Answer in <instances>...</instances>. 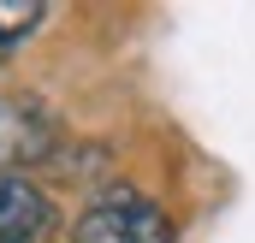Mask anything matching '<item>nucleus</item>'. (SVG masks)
I'll return each instance as SVG.
<instances>
[{
	"instance_id": "f257e3e1",
	"label": "nucleus",
	"mask_w": 255,
	"mask_h": 243,
	"mask_svg": "<svg viewBox=\"0 0 255 243\" xmlns=\"http://www.w3.org/2000/svg\"><path fill=\"white\" fill-rule=\"evenodd\" d=\"M71 243H172V220L154 202H142L130 190H113V196H101L77 214Z\"/></svg>"
},
{
	"instance_id": "f03ea898",
	"label": "nucleus",
	"mask_w": 255,
	"mask_h": 243,
	"mask_svg": "<svg viewBox=\"0 0 255 243\" xmlns=\"http://www.w3.org/2000/svg\"><path fill=\"white\" fill-rule=\"evenodd\" d=\"M60 154V119L36 95H0V172L24 178V166H42Z\"/></svg>"
},
{
	"instance_id": "7ed1b4c3",
	"label": "nucleus",
	"mask_w": 255,
	"mask_h": 243,
	"mask_svg": "<svg viewBox=\"0 0 255 243\" xmlns=\"http://www.w3.org/2000/svg\"><path fill=\"white\" fill-rule=\"evenodd\" d=\"M48 226H54V202L30 178L0 172V243H36Z\"/></svg>"
},
{
	"instance_id": "20e7f679",
	"label": "nucleus",
	"mask_w": 255,
	"mask_h": 243,
	"mask_svg": "<svg viewBox=\"0 0 255 243\" xmlns=\"http://www.w3.org/2000/svg\"><path fill=\"white\" fill-rule=\"evenodd\" d=\"M36 24H42V6H36V0H0V60H6Z\"/></svg>"
}]
</instances>
